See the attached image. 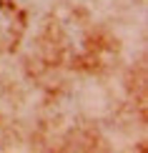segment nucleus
I'll use <instances>...</instances> for the list:
<instances>
[]
</instances>
